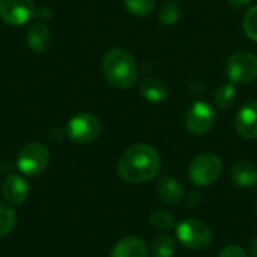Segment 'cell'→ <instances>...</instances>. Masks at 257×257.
I'll return each mask as SVG.
<instances>
[{
	"label": "cell",
	"instance_id": "cell-15",
	"mask_svg": "<svg viewBox=\"0 0 257 257\" xmlns=\"http://www.w3.org/2000/svg\"><path fill=\"white\" fill-rule=\"evenodd\" d=\"M140 93L142 96L154 104H158L161 101H164L169 95V87L167 84L157 77H149L145 78L140 84Z\"/></svg>",
	"mask_w": 257,
	"mask_h": 257
},
{
	"label": "cell",
	"instance_id": "cell-9",
	"mask_svg": "<svg viewBox=\"0 0 257 257\" xmlns=\"http://www.w3.org/2000/svg\"><path fill=\"white\" fill-rule=\"evenodd\" d=\"M36 15L33 0H0V18L11 26H23Z\"/></svg>",
	"mask_w": 257,
	"mask_h": 257
},
{
	"label": "cell",
	"instance_id": "cell-17",
	"mask_svg": "<svg viewBox=\"0 0 257 257\" xmlns=\"http://www.w3.org/2000/svg\"><path fill=\"white\" fill-rule=\"evenodd\" d=\"M176 250V242L169 235H158L149 245V254L152 257H172Z\"/></svg>",
	"mask_w": 257,
	"mask_h": 257
},
{
	"label": "cell",
	"instance_id": "cell-22",
	"mask_svg": "<svg viewBox=\"0 0 257 257\" xmlns=\"http://www.w3.org/2000/svg\"><path fill=\"white\" fill-rule=\"evenodd\" d=\"M123 3L134 17H146L155 8V0H123Z\"/></svg>",
	"mask_w": 257,
	"mask_h": 257
},
{
	"label": "cell",
	"instance_id": "cell-13",
	"mask_svg": "<svg viewBox=\"0 0 257 257\" xmlns=\"http://www.w3.org/2000/svg\"><path fill=\"white\" fill-rule=\"evenodd\" d=\"M158 197L167 205H179L184 200V188L179 181L170 176H163L157 185Z\"/></svg>",
	"mask_w": 257,
	"mask_h": 257
},
{
	"label": "cell",
	"instance_id": "cell-7",
	"mask_svg": "<svg viewBox=\"0 0 257 257\" xmlns=\"http://www.w3.org/2000/svg\"><path fill=\"white\" fill-rule=\"evenodd\" d=\"M217 113L214 107L206 101H196L185 113V128L194 136H203L209 133L215 123Z\"/></svg>",
	"mask_w": 257,
	"mask_h": 257
},
{
	"label": "cell",
	"instance_id": "cell-6",
	"mask_svg": "<svg viewBox=\"0 0 257 257\" xmlns=\"http://www.w3.org/2000/svg\"><path fill=\"white\" fill-rule=\"evenodd\" d=\"M226 72L232 83H251L257 78V57L248 51H238L229 57Z\"/></svg>",
	"mask_w": 257,
	"mask_h": 257
},
{
	"label": "cell",
	"instance_id": "cell-12",
	"mask_svg": "<svg viewBox=\"0 0 257 257\" xmlns=\"http://www.w3.org/2000/svg\"><path fill=\"white\" fill-rule=\"evenodd\" d=\"M148 247L143 239L137 236L122 238L111 250L110 257H148Z\"/></svg>",
	"mask_w": 257,
	"mask_h": 257
},
{
	"label": "cell",
	"instance_id": "cell-3",
	"mask_svg": "<svg viewBox=\"0 0 257 257\" xmlns=\"http://www.w3.org/2000/svg\"><path fill=\"white\" fill-rule=\"evenodd\" d=\"M223 172L221 160L215 154H200L190 164V179L197 187H209L218 181Z\"/></svg>",
	"mask_w": 257,
	"mask_h": 257
},
{
	"label": "cell",
	"instance_id": "cell-25",
	"mask_svg": "<svg viewBox=\"0 0 257 257\" xmlns=\"http://www.w3.org/2000/svg\"><path fill=\"white\" fill-rule=\"evenodd\" d=\"M230 6L235 8V9H242L245 6H248L251 3V0H229Z\"/></svg>",
	"mask_w": 257,
	"mask_h": 257
},
{
	"label": "cell",
	"instance_id": "cell-4",
	"mask_svg": "<svg viewBox=\"0 0 257 257\" xmlns=\"http://www.w3.org/2000/svg\"><path fill=\"white\" fill-rule=\"evenodd\" d=\"M179 242L188 250H205L212 242L211 229L197 218H187L176 227Z\"/></svg>",
	"mask_w": 257,
	"mask_h": 257
},
{
	"label": "cell",
	"instance_id": "cell-16",
	"mask_svg": "<svg viewBox=\"0 0 257 257\" xmlns=\"http://www.w3.org/2000/svg\"><path fill=\"white\" fill-rule=\"evenodd\" d=\"M230 179L241 188H250L257 184V169L247 161H238L230 170Z\"/></svg>",
	"mask_w": 257,
	"mask_h": 257
},
{
	"label": "cell",
	"instance_id": "cell-26",
	"mask_svg": "<svg viewBox=\"0 0 257 257\" xmlns=\"http://www.w3.org/2000/svg\"><path fill=\"white\" fill-rule=\"evenodd\" d=\"M250 257H257V238L256 239H253L251 241V244H250Z\"/></svg>",
	"mask_w": 257,
	"mask_h": 257
},
{
	"label": "cell",
	"instance_id": "cell-2",
	"mask_svg": "<svg viewBox=\"0 0 257 257\" xmlns=\"http://www.w3.org/2000/svg\"><path fill=\"white\" fill-rule=\"evenodd\" d=\"M102 72L105 80L117 89L131 87L139 75L134 57L122 48H113L105 53L102 59Z\"/></svg>",
	"mask_w": 257,
	"mask_h": 257
},
{
	"label": "cell",
	"instance_id": "cell-24",
	"mask_svg": "<svg viewBox=\"0 0 257 257\" xmlns=\"http://www.w3.org/2000/svg\"><path fill=\"white\" fill-rule=\"evenodd\" d=\"M218 257H248V254L239 245H227L220 251Z\"/></svg>",
	"mask_w": 257,
	"mask_h": 257
},
{
	"label": "cell",
	"instance_id": "cell-11",
	"mask_svg": "<svg viewBox=\"0 0 257 257\" xmlns=\"http://www.w3.org/2000/svg\"><path fill=\"white\" fill-rule=\"evenodd\" d=\"M3 197L11 205H21L29 196V185L20 175H9L2 187Z\"/></svg>",
	"mask_w": 257,
	"mask_h": 257
},
{
	"label": "cell",
	"instance_id": "cell-21",
	"mask_svg": "<svg viewBox=\"0 0 257 257\" xmlns=\"http://www.w3.org/2000/svg\"><path fill=\"white\" fill-rule=\"evenodd\" d=\"M15 226H17L15 211L9 205L0 202V238L6 236L9 232H12Z\"/></svg>",
	"mask_w": 257,
	"mask_h": 257
},
{
	"label": "cell",
	"instance_id": "cell-1",
	"mask_svg": "<svg viewBox=\"0 0 257 257\" xmlns=\"http://www.w3.org/2000/svg\"><path fill=\"white\" fill-rule=\"evenodd\" d=\"M161 169V157L155 148L137 143L128 148L119 163L117 175L130 184H142L154 179Z\"/></svg>",
	"mask_w": 257,
	"mask_h": 257
},
{
	"label": "cell",
	"instance_id": "cell-5",
	"mask_svg": "<svg viewBox=\"0 0 257 257\" xmlns=\"http://www.w3.org/2000/svg\"><path fill=\"white\" fill-rule=\"evenodd\" d=\"M50 154L45 145L33 142L26 145L17 157V167L23 175L36 176L41 175L48 166Z\"/></svg>",
	"mask_w": 257,
	"mask_h": 257
},
{
	"label": "cell",
	"instance_id": "cell-20",
	"mask_svg": "<svg viewBox=\"0 0 257 257\" xmlns=\"http://www.w3.org/2000/svg\"><path fill=\"white\" fill-rule=\"evenodd\" d=\"M149 223L158 230H170V229L176 227V217L173 214H170L169 211L158 209L151 214Z\"/></svg>",
	"mask_w": 257,
	"mask_h": 257
},
{
	"label": "cell",
	"instance_id": "cell-27",
	"mask_svg": "<svg viewBox=\"0 0 257 257\" xmlns=\"http://www.w3.org/2000/svg\"><path fill=\"white\" fill-rule=\"evenodd\" d=\"M256 215H257V205H256Z\"/></svg>",
	"mask_w": 257,
	"mask_h": 257
},
{
	"label": "cell",
	"instance_id": "cell-8",
	"mask_svg": "<svg viewBox=\"0 0 257 257\" xmlns=\"http://www.w3.org/2000/svg\"><path fill=\"white\" fill-rule=\"evenodd\" d=\"M69 139L78 145H87L98 139L101 133V122L95 114L80 113L75 114L66 126Z\"/></svg>",
	"mask_w": 257,
	"mask_h": 257
},
{
	"label": "cell",
	"instance_id": "cell-14",
	"mask_svg": "<svg viewBox=\"0 0 257 257\" xmlns=\"http://www.w3.org/2000/svg\"><path fill=\"white\" fill-rule=\"evenodd\" d=\"M27 44L36 53H42V51L48 50V47L51 44L50 29L41 21L33 23L27 30Z\"/></svg>",
	"mask_w": 257,
	"mask_h": 257
},
{
	"label": "cell",
	"instance_id": "cell-18",
	"mask_svg": "<svg viewBox=\"0 0 257 257\" xmlns=\"http://www.w3.org/2000/svg\"><path fill=\"white\" fill-rule=\"evenodd\" d=\"M181 17H182V8L175 0L166 2L158 14V20L164 26H175L181 20Z\"/></svg>",
	"mask_w": 257,
	"mask_h": 257
},
{
	"label": "cell",
	"instance_id": "cell-10",
	"mask_svg": "<svg viewBox=\"0 0 257 257\" xmlns=\"http://www.w3.org/2000/svg\"><path fill=\"white\" fill-rule=\"evenodd\" d=\"M235 128L247 140L257 139V101H250L241 107L235 117Z\"/></svg>",
	"mask_w": 257,
	"mask_h": 257
},
{
	"label": "cell",
	"instance_id": "cell-23",
	"mask_svg": "<svg viewBox=\"0 0 257 257\" xmlns=\"http://www.w3.org/2000/svg\"><path fill=\"white\" fill-rule=\"evenodd\" d=\"M244 32L250 39L257 42V6H253L247 11L244 17Z\"/></svg>",
	"mask_w": 257,
	"mask_h": 257
},
{
	"label": "cell",
	"instance_id": "cell-19",
	"mask_svg": "<svg viewBox=\"0 0 257 257\" xmlns=\"http://www.w3.org/2000/svg\"><path fill=\"white\" fill-rule=\"evenodd\" d=\"M235 101H236V87L232 81L218 86L215 92V104L220 108H229L235 104Z\"/></svg>",
	"mask_w": 257,
	"mask_h": 257
}]
</instances>
